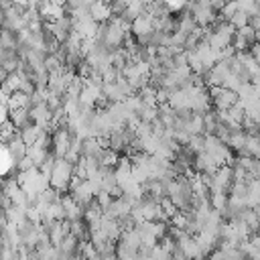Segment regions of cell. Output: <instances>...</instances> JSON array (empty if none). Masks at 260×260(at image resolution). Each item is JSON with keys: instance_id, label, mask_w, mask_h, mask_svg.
<instances>
[{"instance_id": "cell-2", "label": "cell", "mask_w": 260, "mask_h": 260, "mask_svg": "<svg viewBox=\"0 0 260 260\" xmlns=\"http://www.w3.org/2000/svg\"><path fill=\"white\" fill-rule=\"evenodd\" d=\"M248 16H250V14H246L244 10H240V8H238V12L230 18V24H232L234 28H242V26H246V24H248Z\"/></svg>"}, {"instance_id": "cell-1", "label": "cell", "mask_w": 260, "mask_h": 260, "mask_svg": "<svg viewBox=\"0 0 260 260\" xmlns=\"http://www.w3.org/2000/svg\"><path fill=\"white\" fill-rule=\"evenodd\" d=\"M89 16H91V20L93 22H106L110 16H112V12H110V2H106V0H93L91 4H89Z\"/></svg>"}]
</instances>
